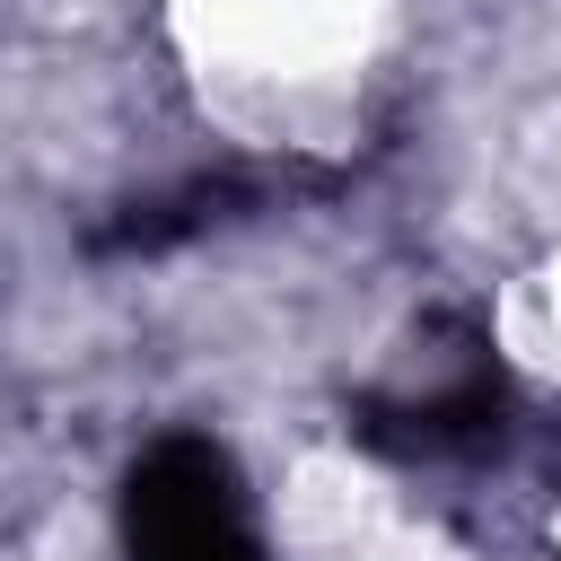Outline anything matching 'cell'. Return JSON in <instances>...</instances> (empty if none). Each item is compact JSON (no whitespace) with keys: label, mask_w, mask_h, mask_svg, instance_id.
Returning a JSON list of instances; mask_svg holds the SVG:
<instances>
[{"label":"cell","mask_w":561,"mask_h":561,"mask_svg":"<svg viewBox=\"0 0 561 561\" xmlns=\"http://www.w3.org/2000/svg\"><path fill=\"white\" fill-rule=\"evenodd\" d=\"M167 35L219 114L289 131L351 105L386 44V0H167Z\"/></svg>","instance_id":"1"},{"label":"cell","mask_w":561,"mask_h":561,"mask_svg":"<svg viewBox=\"0 0 561 561\" xmlns=\"http://www.w3.org/2000/svg\"><path fill=\"white\" fill-rule=\"evenodd\" d=\"M280 526L298 561H412L421 552L394 482H377L359 456H307L280 491Z\"/></svg>","instance_id":"2"},{"label":"cell","mask_w":561,"mask_h":561,"mask_svg":"<svg viewBox=\"0 0 561 561\" xmlns=\"http://www.w3.org/2000/svg\"><path fill=\"white\" fill-rule=\"evenodd\" d=\"M500 342H508L517 368H535V377L561 386V245L500 289Z\"/></svg>","instance_id":"3"},{"label":"cell","mask_w":561,"mask_h":561,"mask_svg":"<svg viewBox=\"0 0 561 561\" xmlns=\"http://www.w3.org/2000/svg\"><path fill=\"white\" fill-rule=\"evenodd\" d=\"M552 543H561V517H552Z\"/></svg>","instance_id":"4"}]
</instances>
